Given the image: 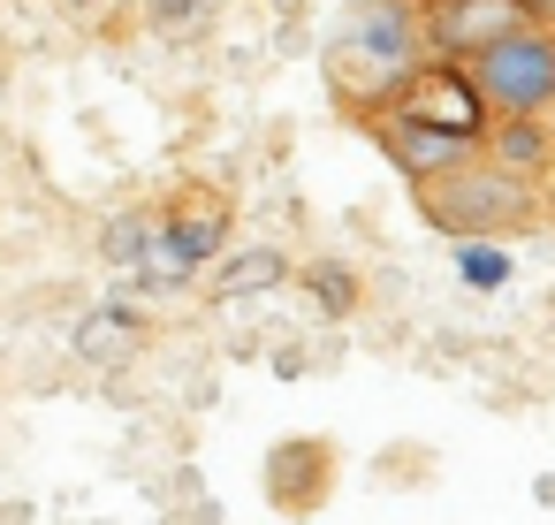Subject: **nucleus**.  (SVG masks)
I'll return each instance as SVG.
<instances>
[{
  "label": "nucleus",
  "mask_w": 555,
  "mask_h": 525,
  "mask_svg": "<svg viewBox=\"0 0 555 525\" xmlns=\"http://www.w3.org/2000/svg\"><path fill=\"white\" fill-rule=\"evenodd\" d=\"M365 138L411 176V183H434V176H449V168H464V161H479V145H464V138H449V130H434V123H418L411 107H388L380 123H365Z\"/></svg>",
  "instance_id": "0eeeda50"
},
{
  "label": "nucleus",
  "mask_w": 555,
  "mask_h": 525,
  "mask_svg": "<svg viewBox=\"0 0 555 525\" xmlns=\"http://www.w3.org/2000/svg\"><path fill=\"white\" fill-rule=\"evenodd\" d=\"M229 252V206L221 199H191L160 221V244L145 252V282L153 290H183L198 267H214Z\"/></svg>",
  "instance_id": "20e7f679"
},
{
  "label": "nucleus",
  "mask_w": 555,
  "mask_h": 525,
  "mask_svg": "<svg viewBox=\"0 0 555 525\" xmlns=\"http://www.w3.org/2000/svg\"><path fill=\"white\" fill-rule=\"evenodd\" d=\"M297 282H305V297L320 305V312H358V274L350 267H335V259H312V267H297Z\"/></svg>",
  "instance_id": "f8f14e48"
},
{
  "label": "nucleus",
  "mask_w": 555,
  "mask_h": 525,
  "mask_svg": "<svg viewBox=\"0 0 555 525\" xmlns=\"http://www.w3.org/2000/svg\"><path fill=\"white\" fill-rule=\"evenodd\" d=\"M153 244H160V214H115V221L100 229V252H107L115 267H145Z\"/></svg>",
  "instance_id": "9b49d317"
},
{
  "label": "nucleus",
  "mask_w": 555,
  "mask_h": 525,
  "mask_svg": "<svg viewBox=\"0 0 555 525\" xmlns=\"http://www.w3.org/2000/svg\"><path fill=\"white\" fill-rule=\"evenodd\" d=\"M464 69H472L494 123H547V107H555V24H525Z\"/></svg>",
  "instance_id": "7ed1b4c3"
},
{
  "label": "nucleus",
  "mask_w": 555,
  "mask_h": 525,
  "mask_svg": "<svg viewBox=\"0 0 555 525\" xmlns=\"http://www.w3.org/2000/svg\"><path fill=\"white\" fill-rule=\"evenodd\" d=\"M418 54H426V9L418 0H358V9H343V24L320 47V77H327L343 115L380 123L426 77Z\"/></svg>",
  "instance_id": "f257e3e1"
},
{
  "label": "nucleus",
  "mask_w": 555,
  "mask_h": 525,
  "mask_svg": "<svg viewBox=\"0 0 555 525\" xmlns=\"http://www.w3.org/2000/svg\"><path fill=\"white\" fill-rule=\"evenodd\" d=\"M456 274H464L472 290H502V282H509V252H494V244H456Z\"/></svg>",
  "instance_id": "ddd939ff"
},
{
  "label": "nucleus",
  "mask_w": 555,
  "mask_h": 525,
  "mask_svg": "<svg viewBox=\"0 0 555 525\" xmlns=\"http://www.w3.org/2000/svg\"><path fill=\"white\" fill-rule=\"evenodd\" d=\"M138 343H145L138 305H100V312L77 320V358H85V366H122Z\"/></svg>",
  "instance_id": "1a4fd4ad"
},
{
  "label": "nucleus",
  "mask_w": 555,
  "mask_h": 525,
  "mask_svg": "<svg viewBox=\"0 0 555 525\" xmlns=\"http://www.w3.org/2000/svg\"><path fill=\"white\" fill-rule=\"evenodd\" d=\"M206 16H214V0H153L160 39H191V31H206Z\"/></svg>",
  "instance_id": "4468645a"
},
{
  "label": "nucleus",
  "mask_w": 555,
  "mask_h": 525,
  "mask_svg": "<svg viewBox=\"0 0 555 525\" xmlns=\"http://www.w3.org/2000/svg\"><path fill=\"white\" fill-rule=\"evenodd\" d=\"M525 24H540L525 0H426V47L441 62H479L487 47H502Z\"/></svg>",
  "instance_id": "39448f33"
},
{
  "label": "nucleus",
  "mask_w": 555,
  "mask_h": 525,
  "mask_svg": "<svg viewBox=\"0 0 555 525\" xmlns=\"http://www.w3.org/2000/svg\"><path fill=\"white\" fill-rule=\"evenodd\" d=\"M403 107H411L418 123H434V130H449V138H464V145L487 153L494 115H487V100H479V85H472L464 62H426V77L403 92Z\"/></svg>",
  "instance_id": "423d86ee"
},
{
  "label": "nucleus",
  "mask_w": 555,
  "mask_h": 525,
  "mask_svg": "<svg viewBox=\"0 0 555 525\" xmlns=\"http://www.w3.org/2000/svg\"><path fill=\"white\" fill-rule=\"evenodd\" d=\"M289 282V259L274 252V244H244V252H229L221 259V274H214V290L236 305V297H267V290H282Z\"/></svg>",
  "instance_id": "9d476101"
},
{
  "label": "nucleus",
  "mask_w": 555,
  "mask_h": 525,
  "mask_svg": "<svg viewBox=\"0 0 555 525\" xmlns=\"http://www.w3.org/2000/svg\"><path fill=\"white\" fill-rule=\"evenodd\" d=\"M411 199H418L426 229H441L449 244H494V236L540 221V191L517 183V176H502L487 153L464 161V168H449V176H434V183H411Z\"/></svg>",
  "instance_id": "f03ea898"
},
{
  "label": "nucleus",
  "mask_w": 555,
  "mask_h": 525,
  "mask_svg": "<svg viewBox=\"0 0 555 525\" xmlns=\"http://www.w3.org/2000/svg\"><path fill=\"white\" fill-rule=\"evenodd\" d=\"M525 9H532L540 24H555V0H525Z\"/></svg>",
  "instance_id": "2eb2a0df"
},
{
  "label": "nucleus",
  "mask_w": 555,
  "mask_h": 525,
  "mask_svg": "<svg viewBox=\"0 0 555 525\" xmlns=\"http://www.w3.org/2000/svg\"><path fill=\"white\" fill-rule=\"evenodd\" d=\"M487 161L540 191V176L555 168V123H494L487 130Z\"/></svg>",
  "instance_id": "6e6552de"
},
{
  "label": "nucleus",
  "mask_w": 555,
  "mask_h": 525,
  "mask_svg": "<svg viewBox=\"0 0 555 525\" xmlns=\"http://www.w3.org/2000/svg\"><path fill=\"white\" fill-rule=\"evenodd\" d=\"M69 9H92V0H69Z\"/></svg>",
  "instance_id": "dca6fc26"
}]
</instances>
